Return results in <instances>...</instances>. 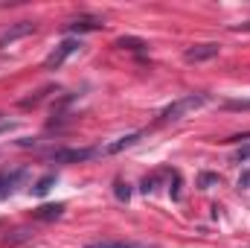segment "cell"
I'll return each instance as SVG.
<instances>
[{
	"label": "cell",
	"mask_w": 250,
	"mask_h": 248,
	"mask_svg": "<svg viewBox=\"0 0 250 248\" xmlns=\"http://www.w3.org/2000/svg\"><path fill=\"white\" fill-rule=\"evenodd\" d=\"M239 187H242V190H248L250 187V170H245V173L239 175Z\"/></svg>",
	"instance_id": "cell-17"
},
{
	"label": "cell",
	"mask_w": 250,
	"mask_h": 248,
	"mask_svg": "<svg viewBox=\"0 0 250 248\" xmlns=\"http://www.w3.org/2000/svg\"><path fill=\"white\" fill-rule=\"evenodd\" d=\"M224 108L227 111H250V99H227Z\"/></svg>",
	"instance_id": "cell-13"
},
{
	"label": "cell",
	"mask_w": 250,
	"mask_h": 248,
	"mask_svg": "<svg viewBox=\"0 0 250 248\" xmlns=\"http://www.w3.org/2000/svg\"><path fill=\"white\" fill-rule=\"evenodd\" d=\"M84 248H143V246H134V243H120V240H105V243H90Z\"/></svg>",
	"instance_id": "cell-12"
},
{
	"label": "cell",
	"mask_w": 250,
	"mask_h": 248,
	"mask_svg": "<svg viewBox=\"0 0 250 248\" xmlns=\"http://www.w3.org/2000/svg\"><path fill=\"white\" fill-rule=\"evenodd\" d=\"M117 47H123V50H146L148 47V41H143V38H134V35H123V38H117Z\"/></svg>",
	"instance_id": "cell-10"
},
{
	"label": "cell",
	"mask_w": 250,
	"mask_h": 248,
	"mask_svg": "<svg viewBox=\"0 0 250 248\" xmlns=\"http://www.w3.org/2000/svg\"><path fill=\"white\" fill-rule=\"evenodd\" d=\"M143 134H146V131H131V134H125V137H120V140H114L111 146H105L102 152H105V155H117V152H123V149H128V146H134Z\"/></svg>",
	"instance_id": "cell-7"
},
{
	"label": "cell",
	"mask_w": 250,
	"mask_h": 248,
	"mask_svg": "<svg viewBox=\"0 0 250 248\" xmlns=\"http://www.w3.org/2000/svg\"><path fill=\"white\" fill-rule=\"evenodd\" d=\"M26 237H29V231H23V228H21V231H15V237H9L6 243H9V246H15V243H21V240H26Z\"/></svg>",
	"instance_id": "cell-15"
},
{
	"label": "cell",
	"mask_w": 250,
	"mask_h": 248,
	"mask_svg": "<svg viewBox=\"0 0 250 248\" xmlns=\"http://www.w3.org/2000/svg\"><path fill=\"white\" fill-rule=\"evenodd\" d=\"M99 26H102L99 18H79L67 26V32H90V29H99Z\"/></svg>",
	"instance_id": "cell-8"
},
{
	"label": "cell",
	"mask_w": 250,
	"mask_h": 248,
	"mask_svg": "<svg viewBox=\"0 0 250 248\" xmlns=\"http://www.w3.org/2000/svg\"><path fill=\"white\" fill-rule=\"evenodd\" d=\"M9 128H15V123H0V134H3V131H9Z\"/></svg>",
	"instance_id": "cell-20"
},
{
	"label": "cell",
	"mask_w": 250,
	"mask_h": 248,
	"mask_svg": "<svg viewBox=\"0 0 250 248\" xmlns=\"http://www.w3.org/2000/svg\"><path fill=\"white\" fill-rule=\"evenodd\" d=\"M102 149H93V146H87V149H56L53 152V161L56 164H79V161H87V158H96Z\"/></svg>",
	"instance_id": "cell-3"
},
{
	"label": "cell",
	"mask_w": 250,
	"mask_h": 248,
	"mask_svg": "<svg viewBox=\"0 0 250 248\" xmlns=\"http://www.w3.org/2000/svg\"><path fill=\"white\" fill-rule=\"evenodd\" d=\"M62 213H64V204H44V207H38V210H35V219L50 222V219H59Z\"/></svg>",
	"instance_id": "cell-9"
},
{
	"label": "cell",
	"mask_w": 250,
	"mask_h": 248,
	"mask_svg": "<svg viewBox=\"0 0 250 248\" xmlns=\"http://www.w3.org/2000/svg\"><path fill=\"white\" fill-rule=\"evenodd\" d=\"M79 47H82V41H79V38H64L62 44H59V47L44 59V70H59V67H62V64L67 62L76 50H79Z\"/></svg>",
	"instance_id": "cell-2"
},
{
	"label": "cell",
	"mask_w": 250,
	"mask_h": 248,
	"mask_svg": "<svg viewBox=\"0 0 250 248\" xmlns=\"http://www.w3.org/2000/svg\"><path fill=\"white\" fill-rule=\"evenodd\" d=\"M250 158V146H242L239 152H236V161H248Z\"/></svg>",
	"instance_id": "cell-18"
},
{
	"label": "cell",
	"mask_w": 250,
	"mask_h": 248,
	"mask_svg": "<svg viewBox=\"0 0 250 248\" xmlns=\"http://www.w3.org/2000/svg\"><path fill=\"white\" fill-rule=\"evenodd\" d=\"M32 32H35V24H32V21H21V24L9 26V29L0 35V50H3V47H9V44H15L18 38H26V35H32Z\"/></svg>",
	"instance_id": "cell-6"
},
{
	"label": "cell",
	"mask_w": 250,
	"mask_h": 248,
	"mask_svg": "<svg viewBox=\"0 0 250 248\" xmlns=\"http://www.w3.org/2000/svg\"><path fill=\"white\" fill-rule=\"evenodd\" d=\"M207 184H218V175H212V173H204V175H201V187H207Z\"/></svg>",
	"instance_id": "cell-16"
},
{
	"label": "cell",
	"mask_w": 250,
	"mask_h": 248,
	"mask_svg": "<svg viewBox=\"0 0 250 248\" xmlns=\"http://www.w3.org/2000/svg\"><path fill=\"white\" fill-rule=\"evenodd\" d=\"M207 102H209V94H187V97L175 99L172 105H166V108L160 111V123H175V120L187 117V114H192V111L204 108Z\"/></svg>",
	"instance_id": "cell-1"
},
{
	"label": "cell",
	"mask_w": 250,
	"mask_h": 248,
	"mask_svg": "<svg viewBox=\"0 0 250 248\" xmlns=\"http://www.w3.org/2000/svg\"><path fill=\"white\" fill-rule=\"evenodd\" d=\"M221 53V44H215V41H207V44H195V47H189L187 53H184V59L192 64L198 62H209V59H215Z\"/></svg>",
	"instance_id": "cell-4"
},
{
	"label": "cell",
	"mask_w": 250,
	"mask_h": 248,
	"mask_svg": "<svg viewBox=\"0 0 250 248\" xmlns=\"http://www.w3.org/2000/svg\"><path fill=\"white\" fill-rule=\"evenodd\" d=\"M117 198H120V201H128V198H131V187L120 181V184H117Z\"/></svg>",
	"instance_id": "cell-14"
},
{
	"label": "cell",
	"mask_w": 250,
	"mask_h": 248,
	"mask_svg": "<svg viewBox=\"0 0 250 248\" xmlns=\"http://www.w3.org/2000/svg\"><path fill=\"white\" fill-rule=\"evenodd\" d=\"M23 178H26V170H23V167H21V170H6V173H0V201L9 198Z\"/></svg>",
	"instance_id": "cell-5"
},
{
	"label": "cell",
	"mask_w": 250,
	"mask_h": 248,
	"mask_svg": "<svg viewBox=\"0 0 250 248\" xmlns=\"http://www.w3.org/2000/svg\"><path fill=\"white\" fill-rule=\"evenodd\" d=\"M230 29H233V32H248L250 24H236V26H230Z\"/></svg>",
	"instance_id": "cell-19"
},
{
	"label": "cell",
	"mask_w": 250,
	"mask_h": 248,
	"mask_svg": "<svg viewBox=\"0 0 250 248\" xmlns=\"http://www.w3.org/2000/svg\"><path fill=\"white\" fill-rule=\"evenodd\" d=\"M53 184H56V173H47V175H44V178H41L38 184L32 187V193H35V196H47Z\"/></svg>",
	"instance_id": "cell-11"
}]
</instances>
